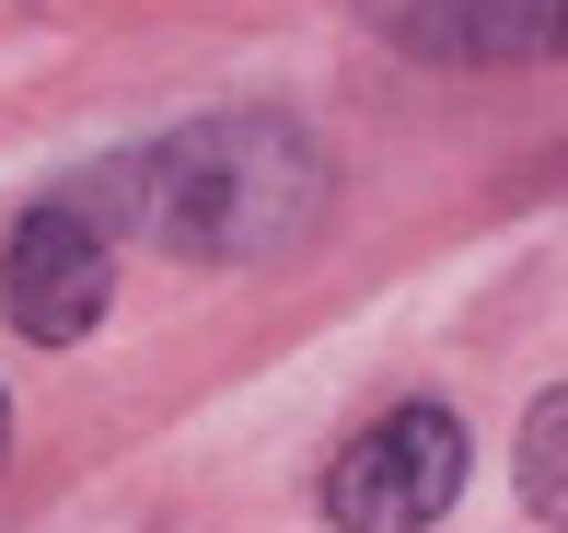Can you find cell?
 <instances>
[{
  "instance_id": "obj_1",
  "label": "cell",
  "mask_w": 568,
  "mask_h": 533,
  "mask_svg": "<svg viewBox=\"0 0 568 533\" xmlns=\"http://www.w3.org/2000/svg\"><path fill=\"white\" fill-rule=\"evenodd\" d=\"M70 209L93 233H151L163 256L197 267H255L291 256L302 233L325 221V151L291 129V116H197L174 140H140L116 163H93L70 186Z\"/></svg>"
},
{
  "instance_id": "obj_2",
  "label": "cell",
  "mask_w": 568,
  "mask_h": 533,
  "mask_svg": "<svg viewBox=\"0 0 568 533\" xmlns=\"http://www.w3.org/2000/svg\"><path fill=\"white\" fill-rule=\"evenodd\" d=\"M464 418L453 406H395V418H372L359 441L325 464V522L337 533H429L464 499Z\"/></svg>"
},
{
  "instance_id": "obj_3",
  "label": "cell",
  "mask_w": 568,
  "mask_h": 533,
  "mask_svg": "<svg viewBox=\"0 0 568 533\" xmlns=\"http://www.w3.org/2000/svg\"><path fill=\"white\" fill-rule=\"evenodd\" d=\"M105 290H116V244L93 233L82 209H36L12 233V256H0V314L23 325L36 348H70V337H93L105 325Z\"/></svg>"
},
{
  "instance_id": "obj_4",
  "label": "cell",
  "mask_w": 568,
  "mask_h": 533,
  "mask_svg": "<svg viewBox=\"0 0 568 533\" xmlns=\"http://www.w3.org/2000/svg\"><path fill=\"white\" fill-rule=\"evenodd\" d=\"M418 59H568V0H359Z\"/></svg>"
},
{
  "instance_id": "obj_5",
  "label": "cell",
  "mask_w": 568,
  "mask_h": 533,
  "mask_svg": "<svg viewBox=\"0 0 568 533\" xmlns=\"http://www.w3.org/2000/svg\"><path fill=\"white\" fill-rule=\"evenodd\" d=\"M523 511L568 533V383L534 394V418H523Z\"/></svg>"
},
{
  "instance_id": "obj_6",
  "label": "cell",
  "mask_w": 568,
  "mask_h": 533,
  "mask_svg": "<svg viewBox=\"0 0 568 533\" xmlns=\"http://www.w3.org/2000/svg\"><path fill=\"white\" fill-rule=\"evenodd\" d=\"M0 464H12V394H0Z\"/></svg>"
}]
</instances>
